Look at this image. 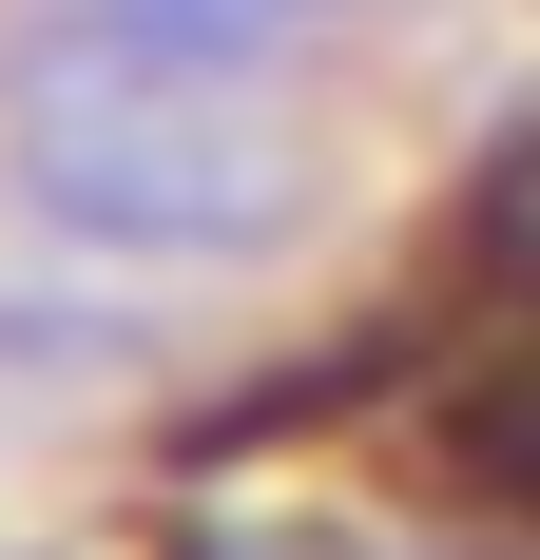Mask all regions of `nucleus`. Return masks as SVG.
Instances as JSON below:
<instances>
[{
    "instance_id": "nucleus-1",
    "label": "nucleus",
    "mask_w": 540,
    "mask_h": 560,
    "mask_svg": "<svg viewBox=\"0 0 540 560\" xmlns=\"http://www.w3.org/2000/svg\"><path fill=\"white\" fill-rule=\"evenodd\" d=\"M0 155L97 252H270L290 232V116H270V78L251 58H174L136 20H78V0L0 78Z\"/></svg>"
},
{
    "instance_id": "nucleus-2",
    "label": "nucleus",
    "mask_w": 540,
    "mask_h": 560,
    "mask_svg": "<svg viewBox=\"0 0 540 560\" xmlns=\"http://www.w3.org/2000/svg\"><path fill=\"white\" fill-rule=\"evenodd\" d=\"M78 20H136V39H174V58H251V78H270L328 0H78Z\"/></svg>"
}]
</instances>
